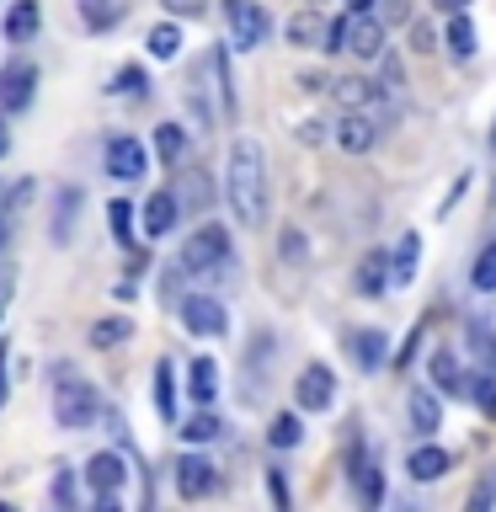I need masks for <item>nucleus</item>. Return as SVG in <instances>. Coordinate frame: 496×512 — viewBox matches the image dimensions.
Listing matches in <instances>:
<instances>
[{"instance_id": "28", "label": "nucleus", "mask_w": 496, "mask_h": 512, "mask_svg": "<svg viewBox=\"0 0 496 512\" xmlns=\"http://www.w3.org/2000/svg\"><path fill=\"white\" fill-rule=\"evenodd\" d=\"M443 43L454 48V59H470V54H475V22H470L464 11H454V16H448V32H443Z\"/></svg>"}, {"instance_id": "18", "label": "nucleus", "mask_w": 496, "mask_h": 512, "mask_svg": "<svg viewBox=\"0 0 496 512\" xmlns=\"http://www.w3.org/2000/svg\"><path fill=\"white\" fill-rule=\"evenodd\" d=\"M128 336H134V320H128V315H102V320H91L86 342H91L96 352H112V347H123Z\"/></svg>"}, {"instance_id": "23", "label": "nucleus", "mask_w": 496, "mask_h": 512, "mask_svg": "<svg viewBox=\"0 0 496 512\" xmlns=\"http://www.w3.org/2000/svg\"><path fill=\"white\" fill-rule=\"evenodd\" d=\"M155 411H160V422H176V368H171V358H155Z\"/></svg>"}, {"instance_id": "10", "label": "nucleus", "mask_w": 496, "mask_h": 512, "mask_svg": "<svg viewBox=\"0 0 496 512\" xmlns=\"http://www.w3.org/2000/svg\"><path fill=\"white\" fill-rule=\"evenodd\" d=\"M288 43H294V48H336V22H331V16L326 11H294V16H288Z\"/></svg>"}, {"instance_id": "35", "label": "nucleus", "mask_w": 496, "mask_h": 512, "mask_svg": "<svg viewBox=\"0 0 496 512\" xmlns=\"http://www.w3.org/2000/svg\"><path fill=\"white\" fill-rule=\"evenodd\" d=\"M112 91H118V96H134V102H144V96H150V75H144L139 64H123L118 80H112Z\"/></svg>"}, {"instance_id": "52", "label": "nucleus", "mask_w": 496, "mask_h": 512, "mask_svg": "<svg viewBox=\"0 0 496 512\" xmlns=\"http://www.w3.org/2000/svg\"><path fill=\"white\" fill-rule=\"evenodd\" d=\"M480 352H486V358L496 363V336H480Z\"/></svg>"}, {"instance_id": "45", "label": "nucleus", "mask_w": 496, "mask_h": 512, "mask_svg": "<svg viewBox=\"0 0 496 512\" xmlns=\"http://www.w3.org/2000/svg\"><path fill=\"white\" fill-rule=\"evenodd\" d=\"M416 342H422V326H416V331L406 336V347H400V352H395V368H406V363L416 358Z\"/></svg>"}, {"instance_id": "46", "label": "nucleus", "mask_w": 496, "mask_h": 512, "mask_svg": "<svg viewBox=\"0 0 496 512\" xmlns=\"http://www.w3.org/2000/svg\"><path fill=\"white\" fill-rule=\"evenodd\" d=\"M187 192H192V203H208V182H203V171H192V182H187Z\"/></svg>"}, {"instance_id": "30", "label": "nucleus", "mask_w": 496, "mask_h": 512, "mask_svg": "<svg viewBox=\"0 0 496 512\" xmlns=\"http://www.w3.org/2000/svg\"><path fill=\"white\" fill-rule=\"evenodd\" d=\"M347 347H352V363L358 368H379L384 363V331H358Z\"/></svg>"}, {"instance_id": "5", "label": "nucleus", "mask_w": 496, "mask_h": 512, "mask_svg": "<svg viewBox=\"0 0 496 512\" xmlns=\"http://www.w3.org/2000/svg\"><path fill=\"white\" fill-rule=\"evenodd\" d=\"M336 48H347L352 59H379L384 54V22L374 11H347L336 22Z\"/></svg>"}, {"instance_id": "50", "label": "nucleus", "mask_w": 496, "mask_h": 512, "mask_svg": "<svg viewBox=\"0 0 496 512\" xmlns=\"http://www.w3.org/2000/svg\"><path fill=\"white\" fill-rule=\"evenodd\" d=\"M470 0H432V11H443V16H454V11H464Z\"/></svg>"}, {"instance_id": "48", "label": "nucleus", "mask_w": 496, "mask_h": 512, "mask_svg": "<svg viewBox=\"0 0 496 512\" xmlns=\"http://www.w3.org/2000/svg\"><path fill=\"white\" fill-rule=\"evenodd\" d=\"M486 502H496V480H486V486H475V496H470V507H486Z\"/></svg>"}, {"instance_id": "54", "label": "nucleus", "mask_w": 496, "mask_h": 512, "mask_svg": "<svg viewBox=\"0 0 496 512\" xmlns=\"http://www.w3.org/2000/svg\"><path fill=\"white\" fill-rule=\"evenodd\" d=\"M491 144H496V128H491Z\"/></svg>"}, {"instance_id": "15", "label": "nucleus", "mask_w": 496, "mask_h": 512, "mask_svg": "<svg viewBox=\"0 0 496 512\" xmlns=\"http://www.w3.org/2000/svg\"><path fill=\"white\" fill-rule=\"evenodd\" d=\"M43 27V0H11L6 22H0V32H6V43H32Z\"/></svg>"}, {"instance_id": "41", "label": "nucleus", "mask_w": 496, "mask_h": 512, "mask_svg": "<svg viewBox=\"0 0 496 512\" xmlns=\"http://www.w3.org/2000/svg\"><path fill=\"white\" fill-rule=\"evenodd\" d=\"M267 496L278 502V512L288 507V480H283V470H267Z\"/></svg>"}, {"instance_id": "25", "label": "nucleus", "mask_w": 496, "mask_h": 512, "mask_svg": "<svg viewBox=\"0 0 496 512\" xmlns=\"http://www.w3.org/2000/svg\"><path fill=\"white\" fill-rule=\"evenodd\" d=\"M187 390H192V400H214L219 395V363L214 358H192V368H187Z\"/></svg>"}, {"instance_id": "24", "label": "nucleus", "mask_w": 496, "mask_h": 512, "mask_svg": "<svg viewBox=\"0 0 496 512\" xmlns=\"http://www.w3.org/2000/svg\"><path fill=\"white\" fill-rule=\"evenodd\" d=\"M443 470H448V454H443V448H432V443H422V448H416V454L406 459V475L422 480V486H432V480H438Z\"/></svg>"}, {"instance_id": "3", "label": "nucleus", "mask_w": 496, "mask_h": 512, "mask_svg": "<svg viewBox=\"0 0 496 512\" xmlns=\"http://www.w3.org/2000/svg\"><path fill=\"white\" fill-rule=\"evenodd\" d=\"M182 272H192V278H219V272H230V230H224V224H198L182 246Z\"/></svg>"}, {"instance_id": "51", "label": "nucleus", "mask_w": 496, "mask_h": 512, "mask_svg": "<svg viewBox=\"0 0 496 512\" xmlns=\"http://www.w3.org/2000/svg\"><path fill=\"white\" fill-rule=\"evenodd\" d=\"M11 155V134H6V112H0V160Z\"/></svg>"}, {"instance_id": "49", "label": "nucleus", "mask_w": 496, "mask_h": 512, "mask_svg": "<svg viewBox=\"0 0 496 512\" xmlns=\"http://www.w3.org/2000/svg\"><path fill=\"white\" fill-rule=\"evenodd\" d=\"M411 38H416V48H422V54H427V48H438V38H432V27H411Z\"/></svg>"}, {"instance_id": "4", "label": "nucleus", "mask_w": 496, "mask_h": 512, "mask_svg": "<svg viewBox=\"0 0 496 512\" xmlns=\"http://www.w3.org/2000/svg\"><path fill=\"white\" fill-rule=\"evenodd\" d=\"M336 102H342L347 112H374L379 123L395 118V96L384 91V80H368V75H347V80H331Z\"/></svg>"}, {"instance_id": "1", "label": "nucleus", "mask_w": 496, "mask_h": 512, "mask_svg": "<svg viewBox=\"0 0 496 512\" xmlns=\"http://www.w3.org/2000/svg\"><path fill=\"white\" fill-rule=\"evenodd\" d=\"M224 198H230V214L246 224V230H262L267 224V150L256 139H235L230 160H224Z\"/></svg>"}, {"instance_id": "13", "label": "nucleus", "mask_w": 496, "mask_h": 512, "mask_svg": "<svg viewBox=\"0 0 496 512\" xmlns=\"http://www.w3.org/2000/svg\"><path fill=\"white\" fill-rule=\"evenodd\" d=\"M379 128L384 123L374 118V112H347V118L336 123V144H342L347 155H368L379 144Z\"/></svg>"}, {"instance_id": "34", "label": "nucleus", "mask_w": 496, "mask_h": 512, "mask_svg": "<svg viewBox=\"0 0 496 512\" xmlns=\"http://www.w3.org/2000/svg\"><path fill=\"white\" fill-rule=\"evenodd\" d=\"M80 16H86V27H112L123 16V0H80Z\"/></svg>"}, {"instance_id": "20", "label": "nucleus", "mask_w": 496, "mask_h": 512, "mask_svg": "<svg viewBox=\"0 0 496 512\" xmlns=\"http://www.w3.org/2000/svg\"><path fill=\"white\" fill-rule=\"evenodd\" d=\"M416 256H422V235L406 230L395 240V251H390V283H411L416 278Z\"/></svg>"}, {"instance_id": "22", "label": "nucleus", "mask_w": 496, "mask_h": 512, "mask_svg": "<svg viewBox=\"0 0 496 512\" xmlns=\"http://www.w3.org/2000/svg\"><path fill=\"white\" fill-rule=\"evenodd\" d=\"M352 491H358V502L363 507H379L384 502V480H379V470H374V459H352Z\"/></svg>"}, {"instance_id": "26", "label": "nucleus", "mask_w": 496, "mask_h": 512, "mask_svg": "<svg viewBox=\"0 0 496 512\" xmlns=\"http://www.w3.org/2000/svg\"><path fill=\"white\" fill-rule=\"evenodd\" d=\"M438 422H443L438 390H411V427L427 438V432H438Z\"/></svg>"}, {"instance_id": "37", "label": "nucleus", "mask_w": 496, "mask_h": 512, "mask_svg": "<svg viewBox=\"0 0 496 512\" xmlns=\"http://www.w3.org/2000/svg\"><path fill=\"white\" fill-rule=\"evenodd\" d=\"M27 198H32V182H22V187H16L11 198H6V208H0V251H6V240H11V219H16V208H22Z\"/></svg>"}, {"instance_id": "42", "label": "nucleus", "mask_w": 496, "mask_h": 512, "mask_svg": "<svg viewBox=\"0 0 496 512\" xmlns=\"http://www.w3.org/2000/svg\"><path fill=\"white\" fill-rule=\"evenodd\" d=\"M11 342H6V336H0V406H6V395H11Z\"/></svg>"}, {"instance_id": "2", "label": "nucleus", "mask_w": 496, "mask_h": 512, "mask_svg": "<svg viewBox=\"0 0 496 512\" xmlns=\"http://www.w3.org/2000/svg\"><path fill=\"white\" fill-rule=\"evenodd\" d=\"M96 411H102V400H96V384L70 374V368H59V384H54V422L64 432H80L96 422Z\"/></svg>"}, {"instance_id": "40", "label": "nucleus", "mask_w": 496, "mask_h": 512, "mask_svg": "<svg viewBox=\"0 0 496 512\" xmlns=\"http://www.w3.org/2000/svg\"><path fill=\"white\" fill-rule=\"evenodd\" d=\"M11 294H16V267H0V320L11 310Z\"/></svg>"}, {"instance_id": "44", "label": "nucleus", "mask_w": 496, "mask_h": 512, "mask_svg": "<svg viewBox=\"0 0 496 512\" xmlns=\"http://www.w3.org/2000/svg\"><path fill=\"white\" fill-rule=\"evenodd\" d=\"M160 6H166L171 16H198V11L208 6V0H160Z\"/></svg>"}, {"instance_id": "16", "label": "nucleus", "mask_w": 496, "mask_h": 512, "mask_svg": "<svg viewBox=\"0 0 496 512\" xmlns=\"http://www.w3.org/2000/svg\"><path fill=\"white\" fill-rule=\"evenodd\" d=\"M123 480H128V470H123L118 454H91V459H86V486H91L96 496H118Z\"/></svg>"}, {"instance_id": "27", "label": "nucleus", "mask_w": 496, "mask_h": 512, "mask_svg": "<svg viewBox=\"0 0 496 512\" xmlns=\"http://www.w3.org/2000/svg\"><path fill=\"white\" fill-rule=\"evenodd\" d=\"M134 214H139V208L128 203V198H112L107 203V230H112V240H118L123 251L134 246Z\"/></svg>"}, {"instance_id": "33", "label": "nucleus", "mask_w": 496, "mask_h": 512, "mask_svg": "<svg viewBox=\"0 0 496 512\" xmlns=\"http://www.w3.org/2000/svg\"><path fill=\"white\" fill-rule=\"evenodd\" d=\"M150 54L155 59H176V54H182V27H176V22L150 27Z\"/></svg>"}, {"instance_id": "43", "label": "nucleus", "mask_w": 496, "mask_h": 512, "mask_svg": "<svg viewBox=\"0 0 496 512\" xmlns=\"http://www.w3.org/2000/svg\"><path fill=\"white\" fill-rule=\"evenodd\" d=\"M54 502H59V507H75V480H70V470H59V480H54Z\"/></svg>"}, {"instance_id": "9", "label": "nucleus", "mask_w": 496, "mask_h": 512, "mask_svg": "<svg viewBox=\"0 0 496 512\" xmlns=\"http://www.w3.org/2000/svg\"><path fill=\"white\" fill-rule=\"evenodd\" d=\"M32 91H38V64H27V59H16L0 70V112H27L32 107Z\"/></svg>"}, {"instance_id": "53", "label": "nucleus", "mask_w": 496, "mask_h": 512, "mask_svg": "<svg viewBox=\"0 0 496 512\" xmlns=\"http://www.w3.org/2000/svg\"><path fill=\"white\" fill-rule=\"evenodd\" d=\"M352 11H374V0H352Z\"/></svg>"}, {"instance_id": "29", "label": "nucleus", "mask_w": 496, "mask_h": 512, "mask_svg": "<svg viewBox=\"0 0 496 512\" xmlns=\"http://www.w3.org/2000/svg\"><path fill=\"white\" fill-rule=\"evenodd\" d=\"M155 155L166 160V166H176V160L187 155V128L182 123H160L155 128Z\"/></svg>"}, {"instance_id": "17", "label": "nucleus", "mask_w": 496, "mask_h": 512, "mask_svg": "<svg viewBox=\"0 0 496 512\" xmlns=\"http://www.w3.org/2000/svg\"><path fill=\"white\" fill-rule=\"evenodd\" d=\"M427 374H432V390H443V395H464V390H470V379H464V368H459V358L448 347L432 352Z\"/></svg>"}, {"instance_id": "19", "label": "nucleus", "mask_w": 496, "mask_h": 512, "mask_svg": "<svg viewBox=\"0 0 496 512\" xmlns=\"http://www.w3.org/2000/svg\"><path fill=\"white\" fill-rule=\"evenodd\" d=\"M80 203H86V192H80V187H59V203H54V246H70Z\"/></svg>"}, {"instance_id": "32", "label": "nucleus", "mask_w": 496, "mask_h": 512, "mask_svg": "<svg viewBox=\"0 0 496 512\" xmlns=\"http://www.w3.org/2000/svg\"><path fill=\"white\" fill-rule=\"evenodd\" d=\"M299 438H304V427H299L294 411L272 416V427H267V443H272V448H299Z\"/></svg>"}, {"instance_id": "8", "label": "nucleus", "mask_w": 496, "mask_h": 512, "mask_svg": "<svg viewBox=\"0 0 496 512\" xmlns=\"http://www.w3.org/2000/svg\"><path fill=\"white\" fill-rule=\"evenodd\" d=\"M176 310H182V326L192 336H224L230 331V315H224V304L214 294H182Z\"/></svg>"}, {"instance_id": "36", "label": "nucleus", "mask_w": 496, "mask_h": 512, "mask_svg": "<svg viewBox=\"0 0 496 512\" xmlns=\"http://www.w3.org/2000/svg\"><path fill=\"white\" fill-rule=\"evenodd\" d=\"M464 395H470L486 416H496V379L491 374H470V390H464Z\"/></svg>"}, {"instance_id": "14", "label": "nucleus", "mask_w": 496, "mask_h": 512, "mask_svg": "<svg viewBox=\"0 0 496 512\" xmlns=\"http://www.w3.org/2000/svg\"><path fill=\"white\" fill-rule=\"evenodd\" d=\"M139 219H144V235H171L176 230V219H182V198H176L171 187H160V192H150V203L139 208Z\"/></svg>"}, {"instance_id": "7", "label": "nucleus", "mask_w": 496, "mask_h": 512, "mask_svg": "<svg viewBox=\"0 0 496 512\" xmlns=\"http://www.w3.org/2000/svg\"><path fill=\"white\" fill-rule=\"evenodd\" d=\"M102 166L112 182H139L144 171H150V150L134 139V134H118V139H107V155H102Z\"/></svg>"}, {"instance_id": "38", "label": "nucleus", "mask_w": 496, "mask_h": 512, "mask_svg": "<svg viewBox=\"0 0 496 512\" xmlns=\"http://www.w3.org/2000/svg\"><path fill=\"white\" fill-rule=\"evenodd\" d=\"M470 278H475V288H480V294H496V246H486V251H480V262H475V272H470Z\"/></svg>"}, {"instance_id": "6", "label": "nucleus", "mask_w": 496, "mask_h": 512, "mask_svg": "<svg viewBox=\"0 0 496 512\" xmlns=\"http://www.w3.org/2000/svg\"><path fill=\"white\" fill-rule=\"evenodd\" d=\"M272 32V16L256 6V0H230V43L240 54H251V48H262Z\"/></svg>"}, {"instance_id": "12", "label": "nucleus", "mask_w": 496, "mask_h": 512, "mask_svg": "<svg viewBox=\"0 0 496 512\" xmlns=\"http://www.w3.org/2000/svg\"><path fill=\"white\" fill-rule=\"evenodd\" d=\"M294 400H299V411H326L336 400V374L326 363H310L299 374V384H294Z\"/></svg>"}, {"instance_id": "31", "label": "nucleus", "mask_w": 496, "mask_h": 512, "mask_svg": "<svg viewBox=\"0 0 496 512\" xmlns=\"http://www.w3.org/2000/svg\"><path fill=\"white\" fill-rule=\"evenodd\" d=\"M219 427H224V422H219L214 411H198V416H187V422L176 427V432H182V443H214Z\"/></svg>"}, {"instance_id": "47", "label": "nucleus", "mask_w": 496, "mask_h": 512, "mask_svg": "<svg viewBox=\"0 0 496 512\" xmlns=\"http://www.w3.org/2000/svg\"><path fill=\"white\" fill-rule=\"evenodd\" d=\"M299 139L304 144H320V139H326V123H299Z\"/></svg>"}, {"instance_id": "21", "label": "nucleus", "mask_w": 496, "mask_h": 512, "mask_svg": "<svg viewBox=\"0 0 496 512\" xmlns=\"http://www.w3.org/2000/svg\"><path fill=\"white\" fill-rule=\"evenodd\" d=\"M384 283H390V251H368V256H363V267H358L363 299H379V294H384Z\"/></svg>"}, {"instance_id": "39", "label": "nucleus", "mask_w": 496, "mask_h": 512, "mask_svg": "<svg viewBox=\"0 0 496 512\" xmlns=\"http://www.w3.org/2000/svg\"><path fill=\"white\" fill-rule=\"evenodd\" d=\"M304 251H310V246H304V235L299 230H283V256H288V262H310V256H304Z\"/></svg>"}, {"instance_id": "11", "label": "nucleus", "mask_w": 496, "mask_h": 512, "mask_svg": "<svg viewBox=\"0 0 496 512\" xmlns=\"http://www.w3.org/2000/svg\"><path fill=\"white\" fill-rule=\"evenodd\" d=\"M171 470H176V491H182L187 502H203V496L219 491V475H214V464H208L203 454H182Z\"/></svg>"}]
</instances>
